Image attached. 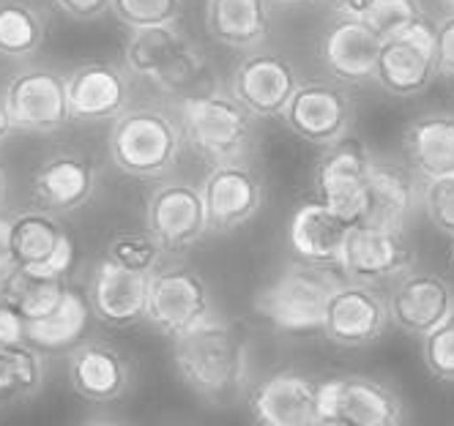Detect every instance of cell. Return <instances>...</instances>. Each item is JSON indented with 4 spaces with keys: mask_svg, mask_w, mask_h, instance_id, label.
I'll list each match as a JSON object with an SVG mask.
<instances>
[{
    "mask_svg": "<svg viewBox=\"0 0 454 426\" xmlns=\"http://www.w3.org/2000/svg\"><path fill=\"white\" fill-rule=\"evenodd\" d=\"M421 358L435 380L454 383V312L421 337Z\"/></svg>",
    "mask_w": 454,
    "mask_h": 426,
    "instance_id": "36",
    "label": "cell"
},
{
    "mask_svg": "<svg viewBox=\"0 0 454 426\" xmlns=\"http://www.w3.org/2000/svg\"><path fill=\"white\" fill-rule=\"evenodd\" d=\"M4 96L14 128L25 135H55L72 123L67 74L50 66H27L14 72L4 88Z\"/></svg>",
    "mask_w": 454,
    "mask_h": 426,
    "instance_id": "9",
    "label": "cell"
},
{
    "mask_svg": "<svg viewBox=\"0 0 454 426\" xmlns=\"http://www.w3.org/2000/svg\"><path fill=\"white\" fill-rule=\"evenodd\" d=\"M438 4H441L446 12H454V0H438Z\"/></svg>",
    "mask_w": 454,
    "mask_h": 426,
    "instance_id": "45",
    "label": "cell"
},
{
    "mask_svg": "<svg viewBox=\"0 0 454 426\" xmlns=\"http://www.w3.org/2000/svg\"><path fill=\"white\" fill-rule=\"evenodd\" d=\"M403 156L416 178L454 175V112H425L403 128Z\"/></svg>",
    "mask_w": 454,
    "mask_h": 426,
    "instance_id": "27",
    "label": "cell"
},
{
    "mask_svg": "<svg viewBox=\"0 0 454 426\" xmlns=\"http://www.w3.org/2000/svg\"><path fill=\"white\" fill-rule=\"evenodd\" d=\"M416 268V249L405 233L353 224L348 229L340 271L345 279L378 284Z\"/></svg>",
    "mask_w": 454,
    "mask_h": 426,
    "instance_id": "17",
    "label": "cell"
},
{
    "mask_svg": "<svg viewBox=\"0 0 454 426\" xmlns=\"http://www.w3.org/2000/svg\"><path fill=\"white\" fill-rule=\"evenodd\" d=\"M25 342V317L6 298L0 301V347Z\"/></svg>",
    "mask_w": 454,
    "mask_h": 426,
    "instance_id": "40",
    "label": "cell"
},
{
    "mask_svg": "<svg viewBox=\"0 0 454 426\" xmlns=\"http://www.w3.org/2000/svg\"><path fill=\"white\" fill-rule=\"evenodd\" d=\"M105 259L115 262L121 268L151 274L161 259H165V249L148 233H115L105 246Z\"/></svg>",
    "mask_w": 454,
    "mask_h": 426,
    "instance_id": "34",
    "label": "cell"
},
{
    "mask_svg": "<svg viewBox=\"0 0 454 426\" xmlns=\"http://www.w3.org/2000/svg\"><path fill=\"white\" fill-rule=\"evenodd\" d=\"M184 143L208 164L244 159L254 143V115L231 90L192 93L178 110Z\"/></svg>",
    "mask_w": 454,
    "mask_h": 426,
    "instance_id": "3",
    "label": "cell"
},
{
    "mask_svg": "<svg viewBox=\"0 0 454 426\" xmlns=\"http://www.w3.org/2000/svg\"><path fill=\"white\" fill-rule=\"evenodd\" d=\"M52 4L77 22H96L110 12V0H52Z\"/></svg>",
    "mask_w": 454,
    "mask_h": 426,
    "instance_id": "39",
    "label": "cell"
},
{
    "mask_svg": "<svg viewBox=\"0 0 454 426\" xmlns=\"http://www.w3.org/2000/svg\"><path fill=\"white\" fill-rule=\"evenodd\" d=\"M17 268L36 276H67L74 259V246L63 229L60 216L30 208L12 216Z\"/></svg>",
    "mask_w": 454,
    "mask_h": 426,
    "instance_id": "22",
    "label": "cell"
},
{
    "mask_svg": "<svg viewBox=\"0 0 454 426\" xmlns=\"http://www.w3.org/2000/svg\"><path fill=\"white\" fill-rule=\"evenodd\" d=\"M405 418L400 393L375 377L334 375L317 383V423L323 426H400Z\"/></svg>",
    "mask_w": 454,
    "mask_h": 426,
    "instance_id": "7",
    "label": "cell"
},
{
    "mask_svg": "<svg viewBox=\"0 0 454 426\" xmlns=\"http://www.w3.org/2000/svg\"><path fill=\"white\" fill-rule=\"evenodd\" d=\"M320 151L323 153L315 164V175H312L315 194L350 227L359 224L367 208V183H370V167L375 156L362 140H356L350 135Z\"/></svg>",
    "mask_w": 454,
    "mask_h": 426,
    "instance_id": "8",
    "label": "cell"
},
{
    "mask_svg": "<svg viewBox=\"0 0 454 426\" xmlns=\"http://www.w3.org/2000/svg\"><path fill=\"white\" fill-rule=\"evenodd\" d=\"M271 4H279V6H304V4H312V0H271Z\"/></svg>",
    "mask_w": 454,
    "mask_h": 426,
    "instance_id": "44",
    "label": "cell"
},
{
    "mask_svg": "<svg viewBox=\"0 0 454 426\" xmlns=\"http://www.w3.org/2000/svg\"><path fill=\"white\" fill-rule=\"evenodd\" d=\"M435 77V22H430V17L392 39H383L375 69V85L380 90L395 98H413L425 93Z\"/></svg>",
    "mask_w": 454,
    "mask_h": 426,
    "instance_id": "10",
    "label": "cell"
},
{
    "mask_svg": "<svg viewBox=\"0 0 454 426\" xmlns=\"http://www.w3.org/2000/svg\"><path fill=\"white\" fill-rule=\"evenodd\" d=\"M85 298L90 314L110 328L140 325L148 309V274L129 271L110 259H102L88 279Z\"/></svg>",
    "mask_w": 454,
    "mask_h": 426,
    "instance_id": "23",
    "label": "cell"
},
{
    "mask_svg": "<svg viewBox=\"0 0 454 426\" xmlns=\"http://www.w3.org/2000/svg\"><path fill=\"white\" fill-rule=\"evenodd\" d=\"M181 120L153 105L129 107L121 112L107 135V156L113 167L129 178H168L184 151Z\"/></svg>",
    "mask_w": 454,
    "mask_h": 426,
    "instance_id": "2",
    "label": "cell"
},
{
    "mask_svg": "<svg viewBox=\"0 0 454 426\" xmlns=\"http://www.w3.org/2000/svg\"><path fill=\"white\" fill-rule=\"evenodd\" d=\"M247 407L263 426H315L317 380L296 369H279L249 388Z\"/></svg>",
    "mask_w": 454,
    "mask_h": 426,
    "instance_id": "21",
    "label": "cell"
},
{
    "mask_svg": "<svg viewBox=\"0 0 454 426\" xmlns=\"http://www.w3.org/2000/svg\"><path fill=\"white\" fill-rule=\"evenodd\" d=\"M388 325H392V317H388L383 295L372 284L342 279L329 298L320 331L334 347L359 350L375 345Z\"/></svg>",
    "mask_w": 454,
    "mask_h": 426,
    "instance_id": "14",
    "label": "cell"
},
{
    "mask_svg": "<svg viewBox=\"0 0 454 426\" xmlns=\"http://www.w3.org/2000/svg\"><path fill=\"white\" fill-rule=\"evenodd\" d=\"M96 189H99V167L90 156L74 151L47 156L30 178V194H34L36 208L55 216H69L85 208Z\"/></svg>",
    "mask_w": 454,
    "mask_h": 426,
    "instance_id": "18",
    "label": "cell"
},
{
    "mask_svg": "<svg viewBox=\"0 0 454 426\" xmlns=\"http://www.w3.org/2000/svg\"><path fill=\"white\" fill-rule=\"evenodd\" d=\"M4 298H6V279L0 276V301H4Z\"/></svg>",
    "mask_w": 454,
    "mask_h": 426,
    "instance_id": "46",
    "label": "cell"
},
{
    "mask_svg": "<svg viewBox=\"0 0 454 426\" xmlns=\"http://www.w3.org/2000/svg\"><path fill=\"white\" fill-rule=\"evenodd\" d=\"M88 314V298L69 284L50 312L34 320H25V339L42 350H63L85 334Z\"/></svg>",
    "mask_w": 454,
    "mask_h": 426,
    "instance_id": "31",
    "label": "cell"
},
{
    "mask_svg": "<svg viewBox=\"0 0 454 426\" xmlns=\"http://www.w3.org/2000/svg\"><path fill=\"white\" fill-rule=\"evenodd\" d=\"M301 74L290 58L254 47L239 60L231 77V93L254 118H279L296 93Z\"/></svg>",
    "mask_w": 454,
    "mask_h": 426,
    "instance_id": "15",
    "label": "cell"
},
{
    "mask_svg": "<svg viewBox=\"0 0 454 426\" xmlns=\"http://www.w3.org/2000/svg\"><path fill=\"white\" fill-rule=\"evenodd\" d=\"M123 66L132 77L148 80L159 90L181 96L206 72L203 50L184 33L181 22L129 30L123 42Z\"/></svg>",
    "mask_w": 454,
    "mask_h": 426,
    "instance_id": "4",
    "label": "cell"
},
{
    "mask_svg": "<svg viewBox=\"0 0 454 426\" xmlns=\"http://www.w3.org/2000/svg\"><path fill=\"white\" fill-rule=\"evenodd\" d=\"M14 131L17 128H14V120L9 115V107H6V96H4V90H0V145H4Z\"/></svg>",
    "mask_w": 454,
    "mask_h": 426,
    "instance_id": "42",
    "label": "cell"
},
{
    "mask_svg": "<svg viewBox=\"0 0 454 426\" xmlns=\"http://www.w3.org/2000/svg\"><path fill=\"white\" fill-rule=\"evenodd\" d=\"M421 200L416 173L395 159H372L367 183V208L359 224L405 233Z\"/></svg>",
    "mask_w": 454,
    "mask_h": 426,
    "instance_id": "25",
    "label": "cell"
},
{
    "mask_svg": "<svg viewBox=\"0 0 454 426\" xmlns=\"http://www.w3.org/2000/svg\"><path fill=\"white\" fill-rule=\"evenodd\" d=\"M17 268V254H14V227L12 216L0 213V276H9Z\"/></svg>",
    "mask_w": 454,
    "mask_h": 426,
    "instance_id": "41",
    "label": "cell"
},
{
    "mask_svg": "<svg viewBox=\"0 0 454 426\" xmlns=\"http://www.w3.org/2000/svg\"><path fill=\"white\" fill-rule=\"evenodd\" d=\"M145 229L165 254L198 246L211 229L200 186L186 181H161L145 200Z\"/></svg>",
    "mask_w": 454,
    "mask_h": 426,
    "instance_id": "12",
    "label": "cell"
},
{
    "mask_svg": "<svg viewBox=\"0 0 454 426\" xmlns=\"http://www.w3.org/2000/svg\"><path fill=\"white\" fill-rule=\"evenodd\" d=\"M388 317L403 334L425 337L454 312V287L446 276L433 271H416L397 276L386 295Z\"/></svg>",
    "mask_w": 454,
    "mask_h": 426,
    "instance_id": "20",
    "label": "cell"
},
{
    "mask_svg": "<svg viewBox=\"0 0 454 426\" xmlns=\"http://www.w3.org/2000/svg\"><path fill=\"white\" fill-rule=\"evenodd\" d=\"M47 383V355L34 342L0 347V410L25 405Z\"/></svg>",
    "mask_w": 454,
    "mask_h": 426,
    "instance_id": "29",
    "label": "cell"
},
{
    "mask_svg": "<svg viewBox=\"0 0 454 426\" xmlns=\"http://www.w3.org/2000/svg\"><path fill=\"white\" fill-rule=\"evenodd\" d=\"M67 276H36L14 268L6 276V301L14 304L25 320H34L50 312L60 301V295L67 292Z\"/></svg>",
    "mask_w": 454,
    "mask_h": 426,
    "instance_id": "33",
    "label": "cell"
},
{
    "mask_svg": "<svg viewBox=\"0 0 454 426\" xmlns=\"http://www.w3.org/2000/svg\"><path fill=\"white\" fill-rule=\"evenodd\" d=\"M449 266L454 268V238H451V246H449Z\"/></svg>",
    "mask_w": 454,
    "mask_h": 426,
    "instance_id": "47",
    "label": "cell"
},
{
    "mask_svg": "<svg viewBox=\"0 0 454 426\" xmlns=\"http://www.w3.org/2000/svg\"><path fill=\"white\" fill-rule=\"evenodd\" d=\"M348 229L350 224L340 213H334L320 197H315V200H304L301 205H296L287 224V241L296 259L340 268Z\"/></svg>",
    "mask_w": 454,
    "mask_h": 426,
    "instance_id": "26",
    "label": "cell"
},
{
    "mask_svg": "<svg viewBox=\"0 0 454 426\" xmlns=\"http://www.w3.org/2000/svg\"><path fill=\"white\" fill-rule=\"evenodd\" d=\"M132 72L123 63L90 60L67 74V98L74 123H113L132 107Z\"/></svg>",
    "mask_w": 454,
    "mask_h": 426,
    "instance_id": "16",
    "label": "cell"
},
{
    "mask_svg": "<svg viewBox=\"0 0 454 426\" xmlns=\"http://www.w3.org/2000/svg\"><path fill=\"white\" fill-rule=\"evenodd\" d=\"M173 364L200 402L227 407L249 385V342L233 322L214 314L173 339Z\"/></svg>",
    "mask_w": 454,
    "mask_h": 426,
    "instance_id": "1",
    "label": "cell"
},
{
    "mask_svg": "<svg viewBox=\"0 0 454 426\" xmlns=\"http://www.w3.org/2000/svg\"><path fill=\"white\" fill-rule=\"evenodd\" d=\"M334 12L359 17L380 39H392L427 17L421 0H348L345 6Z\"/></svg>",
    "mask_w": 454,
    "mask_h": 426,
    "instance_id": "32",
    "label": "cell"
},
{
    "mask_svg": "<svg viewBox=\"0 0 454 426\" xmlns=\"http://www.w3.org/2000/svg\"><path fill=\"white\" fill-rule=\"evenodd\" d=\"M383 39L353 14H337L334 22L323 30L317 55L340 85H367L375 82L378 55Z\"/></svg>",
    "mask_w": 454,
    "mask_h": 426,
    "instance_id": "19",
    "label": "cell"
},
{
    "mask_svg": "<svg viewBox=\"0 0 454 426\" xmlns=\"http://www.w3.org/2000/svg\"><path fill=\"white\" fill-rule=\"evenodd\" d=\"M329 4H332V9H340V6H345V4H348V0H329Z\"/></svg>",
    "mask_w": 454,
    "mask_h": 426,
    "instance_id": "48",
    "label": "cell"
},
{
    "mask_svg": "<svg viewBox=\"0 0 454 426\" xmlns=\"http://www.w3.org/2000/svg\"><path fill=\"white\" fill-rule=\"evenodd\" d=\"M279 118L299 140L326 148L350 135L353 98L337 80H301Z\"/></svg>",
    "mask_w": 454,
    "mask_h": 426,
    "instance_id": "11",
    "label": "cell"
},
{
    "mask_svg": "<svg viewBox=\"0 0 454 426\" xmlns=\"http://www.w3.org/2000/svg\"><path fill=\"white\" fill-rule=\"evenodd\" d=\"M47 30L50 17L36 0H0V58H34L47 42Z\"/></svg>",
    "mask_w": 454,
    "mask_h": 426,
    "instance_id": "30",
    "label": "cell"
},
{
    "mask_svg": "<svg viewBox=\"0 0 454 426\" xmlns=\"http://www.w3.org/2000/svg\"><path fill=\"white\" fill-rule=\"evenodd\" d=\"M211 233H233L257 216L266 200L263 178L244 159L211 164L200 183Z\"/></svg>",
    "mask_w": 454,
    "mask_h": 426,
    "instance_id": "13",
    "label": "cell"
},
{
    "mask_svg": "<svg viewBox=\"0 0 454 426\" xmlns=\"http://www.w3.org/2000/svg\"><path fill=\"white\" fill-rule=\"evenodd\" d=\"M421 208L438 233L454 238V175L425 181L421 186Z\"/></svg>",
    "mask_w": 454,
    "mask_h": 426,
    "instance_id": "37",
    "label": "cell"
},
{
    "mask_svg": "<svg viewBox=\"0 0 454 426\" xmlns=\"http://www.w3.org/2000/svg\"><path fill=\"white\" fill-rule=\"evenodd\" d=\"M184 0H110V14L129 30L181 22Z\"/></svg>",
    "mask_w": 454,
    "mask_h": 426,
    "instance_id": "35",
    "label": "cell"
},
{
    "mask_svg": "<svg viewBox=\"0 0 454 426\" xmlns=\"http://www.w3.org/2000/svg\"><path fill=\"white\" fill-rule=\"evenodd\" d=\"M6 197H9V178H6V170L0 167V211L6 205Z\"/></svg>",
    "mask_w": 454,
    "mask_h": 426,
    "instance_id": "43",
    "label": "cell"
},
{
    "mask_svg": "<svg viewBox=\"0 0 454 426\" xmlns=\"http://www.w3.org/2000/svg\"><path fill=\"white\" fill-rule=\"evenodd\" d=\"M206 27L231 50H254L271 33V0H208Z\"/></svg>",
    "mask_w": 454,
    "mask_h": 426,
    "instance_id": "28",
    "label": "cell"
},
{
    "mask_svg": "<svg viewBox=\"0 0 454 426\" xmlns=\"http://www.w3.org/2000/svg\"><path fill=\"white\" fill-rule=\"evenodd\" d=\"M208 317H214V298L203 274L184 262L161 259L148 274L145 322H151L161 337L176 339Z\"/></svg>",
    "mask_w": 454,
    "mask_h": 426,
    "instance_id": "6",
    "label": "cell"
},
{
    "mask_svg": "<svg viewBox=\"0 0 454 426\" xmlns=\"http://www.w3.org/2000/svg\"><path fill=\"white\" fill-rule=\"evenodd\" d=\"M435 58L438 74L454 77V12H446L435 22Z\"/></svg>",
    "mask_w": 454,
    "mask_h": 426,
    "instance_id": "38",
    "label": "cell"
},
{
    "mask_svg": "<svg viewBox=\"0 0 454 426\" xmlns=\"http://www.w3.org/2000/svg\"><path fill=\"white\" fill-rule=\"evenodd\" d=\"M340 282L342 276L334 266H315V262L296 259L269 287L257 292L254 309L277 331H317L323 325V314H326L332 292L340 287Z\"/></svg>",
    "mask_w": 454,
    "mask_h": 426,
    "instance_id": "5",
    "label": "cell"
},
{
    "mask_svg": "<svg viewBox=\"0 0 454 426\" xmlns=\"http://www.w3.org/2000/svg\"><path fill=\"white\" fill-rule=\"evenodd\" d=\"M67 375L80 399L90 405H110L132 385V364L110 342L90 339L77 345L67 358Z\"/></svg>",
    "mask_w": 454,
    "mask_h": 426,
    "instance_id": "24",
    "label": "cell"
}]
</instances>
